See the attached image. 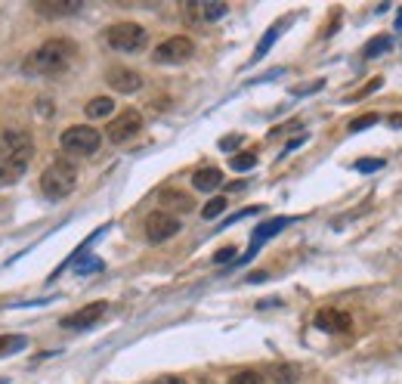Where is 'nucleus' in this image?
I'll return each instance as SVG.
<instances>
[{
    "mask_svg": "<svg viewBox=\"0 0 402 384\" xmlns=\"http://www.w3.org/2000/svg\"><path fill=\"white\" fill-rule=\"evenodd\" d=\"M390 47H393V37H390V35H374V37L362 47V56H365V59H377V56L387 53Z\"/></svg>",
    "mask_w": 402,
    "mask_h": 384,
    "instance_id": "obj_18",
    "label": "nucleus"
},
{
    "mask_svg": "<svg viewBox=\"0 0 402 384\" xmlns=\"http://www.w3.org/2000/svg\"><path fill=\"white\" fill-rule=\"evenodd\" d=\"M229 165H232V170H251L254 165H257V155H254V152H239V155H232Z\"/></svg>",
    "mask_w": 402,
    "mask_h": 384,
    "instance_id": "obj_21",
    "label": "nucleus"
},
{
    "mask_svg": "<svg viewBox=\"0 0 402 384\" xmlns=\"http://www.w3.org/2000/svg\"><path fill=\"white\" fill-rule=\"evenodd\" d=\"M353 168H356V170H365V174H368V170H381V168H384V158H359Z\"/></svg>",
    "mask_w": 402,
    "mask_h": 384,
    "instance_id": "obj_25",
    "label": "nucleus"
},
{
    "mask_svg": "<svg viewBox=\"0 0 402 384\" xmlns=\"http://www.w3.org/2000/svg\"><path fill=\"white\" fill-rule=\"evenodd\" d=\"M313 322H316V329L319 332H328V334H341V332H350V313H343V310H334V307H325V310H319V313L313 316Z\"/></svg>",
    "mask_w": 402,
    "mask_h": 384,
    "instance_id": "obj_11",
    "label": "nucleus"
},
{
    "mask_svg": "<svg viewBox=\"0 0 402 384\" xmlns=\"http://www.w3.org/2000/svg\"><path fill=\"white\" fill-rule=\"evenodd\" d=\"M35 10L40 16H71L81 10V0H37Z\"/></svg>",
    "mask_w": 402,
    "mask_h": 384,
    "instance_id": "obj_13",
    "label": "nucleus"
},
{
    "mask_svg": "<svg viewBox=\"0 0 402 384\" xmlns=\"http://www.w3.org/2000/svg\"><path fill=\"white\" fill-rule=\"evenodd\" d=\"M112 112H114V100H109V96H93V100L84 105L87 118H109Z\"/></svg>",
    "mask_w": 402,
    "mask_h": 384,
    "instance_id": "obj_16",
    "label": "nucleus"
},
{
    "mask_svg": "<svg viewBox=\"0 0 402 384\" xmlns=\"http://www.w3.org/2000/svg\"><path fill=\"white\" fill-rule=\"evenodd\" d=\"M105 313H109V304H105V301H96V304H87V307L75 310V313H69L59 325H62V329H71V332H78V329H90V325H96Z\"/></svg>",
    "mask_w": 402,
    "mask_h": 384,
    "instance_id": "obj_9",
    "label": "nucleus"
},
{
    "mask_svg": "<svg viewBox=\"0 0 402 384\" xmlns=\"http://www.w3.org/2000/svg\"><path fill=\"white\" fill-rule=\"evenodd\" d=\"M220 183H223V170L220 168H199L192 174V186L199 192H214Z\"/></svg>",
    "mask_w": 402,
    "mask_h": 384,
    "instance_id": "obj_14",
    "label": "nucleus"
},
{
    "mask_svg": "<svg viewBox=\"0 0 402 384\" xmlns=\"http://www.w3.org/2000/svg\"><path fill=\"white\" fill-rule=\"evenodd\" d=\"M143 230H146V239L158 245V242L174 239V235L183 230V223H179V217H177V214H167V211H152V214L146 217Z\"/></svg>",
    "mask_w": 402,
    "mask_h": 384,
    "instance_id": "obj_7",
    "label": "nucleus"
},
{
    "mask_svg": "<svg viewBox=\"0 0 402 384\" xmlns=\"http://www.w3.org/2000/svg\"><path fill=\"white\" fill-rule=\"evenodd\" d=\"M96 269H102V260H96V257H90V260H84V264L78 267V273L84 276V273H96Z\"/></svg>",
    "mask_w": 402,
    "mask_h": 384,
    "instance_id": "obj_27",
    "label": "nucleus"
},
{
    "mask_svg": "<svg viewBox=\"0 0 402 384\" xmlns=\"http://www.w3.org/2000/svg\"><path fill=\"white\" fill-rule=\"evenodd\" d=\"M112 90H118V93H136L139 87H143V75L134 69H112L109 75H105Z\"/></svg>",
    "mask_w": 402,
    "mask_h": 384,
    "instance_id": "obj_12",
    "label": "nucleus"
},
{
    "mask_svg": "<svg viewBox=\"0 0 402 384\" xmlns=\"http://www.w3.org/2000/svg\"><path fill=\"white\" fill-rule=\"evenodd\" d=\"M31 143L19 146L16 152H10L6 158H0V186H10L16 180H22V174L28 170V161H31Z\"/></svg>",
    "mask_w": 402,
    "mask_h": 384,
    "instance_id": "obj_8",
    "label": "nucleus"
},
{
    "mask_svg": "<svg viewBox=\"0 0 402 384\" xmlns=\"http://www.w3.org/2000/svg\"><path fill=\"white\" fill-rule=\"evenodd\" d=\"M390 121H393V127H402V115H393Z\"/></svg>",
    "mask_w": 402,
    "mask_h": 384,
    "instance_id": "obj_31",
    "label": "nucleus"
},
{
    "mask_svg": "<svg viewBox=\"0 0 402 384\" xmlns=\"http://www.w3.org/2000/svg\"><path fill=\"white\" fill-rule=\"evenodd\" d=\"M273 381L276 384H297L300 381V369H297V366H288V363L276 366V369H273Z\"/></svg>",
    "mask_w": 402,
    "mask_h": 384,
    "instance_id": "obj_20",
    "label": "nucleus"
},
{
    "mask_svg": "<svg viewBox=\"0 0 402 384\" xmlns=\"http://www.w3.org/2000/svg\"><path fill=\"white\" fill-rule=\"evenodd\" d=\"M288 223H294L291 217H273V220H266V223H260L257 230L251 233V248H248V255L242 257V264H244V260H251V257L260 251V245L269 242V239H273V235H278V233H282Z\"/></svg>",
    "mask_w": 402,
    "mask_h": 384,
    "instance_id": "obj_10",
    "label": "nucleus"
},
{
    "mask_svg": "<svg viewBox=\"0 0 402 384\" xmlns=\"http://www.w3.org/2000/svg\"><path fill=\"white\" fill-rule=\"evenodd\" d=\"M195 56V44L189 37L183 35H174V37H167V40H161L158 47H155V53H152V59L158 62V65H183L189 62Z\"/></svg>",
    "mask_w": 402,
    "mask_h": 384,
    "instance_id": "obj_5",
    "label": "nucleus"
},
{
    "mask_svg": "<svg viewBox=\"0 0 402 384\" xmlns=\"http://www.w3.org/2000/svg\"><path fill=\"white\" fill-rule=\"evenodd\" d=\"M235 143H242V136H226V140H220L223 149H229V146H235Z\"/></svg>",
    "mask_w": 402,
    "mask_h": 384,
    "instance_id": "obj_30",
    "label": "nucleus"
},
{
    "mask_svg": "<svg viewBox=\"0 0 402 384\" xmlns=\"http://www.w3.org/2000/svg\"><path fill=\"white\" fill-rule=\"evenodd\" d=\"M22 347H28V338H25V334H0V356L19 354Z\"/></svg>",
    "mask_w": 402,
    "mask_h": 384,
    "instance_id": "obj_19",
    "label": "nucleus"
},
{
    "mask_svg": "<svg viewBox=\"0 0 402 384\" xmlns=\"http://www.w3.org/2000/svg\"><path fill=\"white\" fill-rule=\"evenodd\" d=\"M139 130H143V112L124 109V112H118V115L109 121V127H105V136H109V143L121 146V143H130V140H134Z\"/></svg>",
    "mask_w": 402,
    "mask_h": 384,
    "instance_id": "obj_6",
    "label": "nucleus"
},
{
    "mask_svg": "<svg viewBox=\"0 0 402 384\" xmlns=\"http://www.w3.org/2000/svg\"><path fill=\"white\" fill-rule=\"evenodd\" d=\"M396 28H402V10L396 13Z\"/></svg>",
    "mask_w": 402,
    "mask_h": 384,
    "instance_id": "obj_32",
    "label": "nucleus"
},
{
    "mask_svg": "<svg viewBox=\"0 0 402 384\" xmlns=\"http://www.w3.org/2000/svg\"><path fill=\"white\" fill-rule=\"evenodd\" d=\"M282 31H285V22H276V25L269 28V31H266L264 37H260V44H257V50H254L251 62H260V59H264V56L269 53V47L276 44V40H278V35H282Z\"/></svg>",
    "mask_w": 402,
    "mask_h": 384,
    "instance_id": "obj_17",
    "label": "nucleus"
},
{
    "mask_svg": "<svg viewBox=\"0 0 402 384\" xmlns=\"http://www.w3.org/2000/svg\"><path fill=\"white\" fill-rule=\"evenodd\" d=\"M155 384H186L179 375H161V378H155Z\"/></svg>",
    "mask_w": 402,
    "mask_h": 384,
    "instance_id": "obj_28",
    "label": "nucleus"
},
{
    "mask_svg": "<svg viewBox=\"0 0 402 384\" xmlns=\"http://www.w3.org/2000/svg\"><path fill=\"white\" fill-rule=\"evenodd\" d=\"M223 211H226V199H211L208 205L201 208V217H204V220H214V217L223 214Z\"/></svg>",
    "mask_w": 402,
    "mask_h": 384,
    "instance_id": "obj_24",
    "label": "nucleus"
},
{
    "mask_svg": "<svg viewBox=\"0 0 402 384\" xmlns=\"http://www.w3.org/2000/svg\"><path fill=\"white\" fill-rule=\"evenodd\" d=\"M78 186V168L71 161H53L50 168L40 174V192L50 202H59L65 195H71Z\"/></svg>",
    "mask_w": 402,
    "mask_h": 384,
    "instance_id": "obj_2",
    "label": "nucleus"
},
{
    "mask_svg": "<svg viewBox=\"0 0 402 384\" xmlns=\"http://www.w3.org/2000/svg\"><path fill=\"white\" fill-rule=\"evenodd\" d=\"M229 260H235V245H226L214 255V264H229Z\"/></svg>",
    "mask_w": 402,
    "mask_h": 384,
    "instance_id": "obj_26",
    "label": "nucleus"
},
{
    "mask_svg": "<svg viewBox=\"0 0 402 384\" xmlns=\"http://www.w3.org/2000/svg\"><path fill=\"white\" fill-rule=\"evenodd\" d=\"M229 384H264V375L254 372V369H242L229 378Z\"/></svg>",
    "mask_w": 402,
    "mask_h": 384,
    "instance_id": "obj_22",
    "label": "nucleus"
},
{
    "mask_svg": "<svg viewBox=\"0 0 402 384\" xmlns=\"http://www.w3.org/2000/svg\"><path fill=\"white\" fill-rule=\"evenodd\" d=\"M59 143L69 155H96L102 146V134L90 124H75V127L62 130Z\"/></svg>",
    "mask_w": 402,
    "mask_h": 384,
    "instance_id": "obj_4",
    "label": "nucleus"
},
{
    "mask_svg": "<svg viewBox=\"0 0 402 384\" xmlns=\"http://www.w3.org/2000/svg\"><path fill=\"white\" fill-rule=\"evenodd\" d=\"M303 140H307V136H297V140H291V143H288V146H285V149H282V155H288V152H294V149H297V146H300Z\"/></svg>",
    "mask_w": 402,
    "mask_h": 384,
    "instance_id": "obj_29",
    "label": "nucleus"
},
{
    "mask_svg": "<svg viewBox=\"0 0 402 384\" xmlns=\"http://www.w3.org/2000/svg\"><path fill=\"white\" fill-rule=\"evenodd\" d=\"M161 205H164V211H192V199H189L186 192H177V190H167V192H161Z\"/></svg>",
    "mask_w": 402,
    "mask_h": 384,
    "instance_id": "obj_15",
    "label": "nucleus"
},
{
    "mask_svg": "<svg viewBox=\"0 0 402 384\" xmlns=\"http://www.w3.org/2000/svg\"><path fill=\"white\" fill-rule=\"evenodd\" d=\"M381 121V115L377 112H368V115H359L356 121H350V134H359V130H365V127H372Z\"/></svg>",
    "mask_w": 402,
    "mask_h": 384,
    "instance_id": "obj_23",
    "label": "nucleus"
},
{
    "mask_svg": "<svg viewBox=\"0 0 402 384\" xmlns=\"http://www.w3.org/2000/svg\"><path fill=\"white\" fill-rule=\"evenodd\" d=\"M105 44L118 53H139L149 44V31L139 25V22H114L105 31Z\"/></svg>",
    "mask_w": 402,
    "mask_h": 384,
    "instance_id": "obj_3",
    "label": "nucleus"
},
{
    "mask_svg": "<svg viewBox=\"0 0 402 384\" xmlns=\"http://www.w3.org/2000/svg\"><path fill=\"white\" fill-rule=\"evenodd\" d=\"M71 59H75V44L65 37H53V40H44V44L22 62V71H25V75L53 78V75H62L71 65Z\"/></svg>",
    "mask_w": 402,
    "mask_h": 384,
    "instance_id": "obj_1",
    "label": "nucleus"
}]
</instances>
